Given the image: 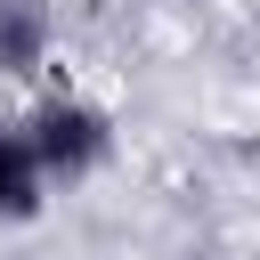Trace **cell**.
I'll list each match as a JSON object with an SVG mask.
<instances>
[{
    "mask_svg": "<svg viewBox=\"0 0 260 260\" xmlns=\"http://www.w3.org/2000/svg\"><path fill=\"white\" fill-rule=\"evenodd\" d=\"M49 171H41V154H32V138H24V122L16 114H0V228H24V219H41L49 211Z\"/></svg>",
    "mask_w": 260,
    "mask_h": 260,
    "instance_id": "2",
    "label": "cell"
},
{
    "mask_svg": "<svg viewBox=\"0 0 260 260\" xmlns=\"http://www.w3.org/2000/svg\"><path fill=\"white\" fill-rule=\"evenodd\" d=\"M49 57V8L41 0H0V73H32Z\"/></svg>",
    "mask_w": 260,
    "mask_h": 260,
    "instance_id": "3",
    "label": "cell"
},
{
    "mask_svg": "<svg viewBox=\"0 0 260 260\" xmlns=\"http://www.w3.org/2000/svg\"><path fill=\"white\" fill-rule=\"evenodd\" d=\"M16 122H24L49 187H81V179H98V171L114 162V114H106L98 98H81V89H49V98H41L32 114H16Z\"/></svg>",
    "mask_w": 260,
    "mask_h": 260,
    "instance_id": "1",
    "label": "cell"
}]
</instances>
